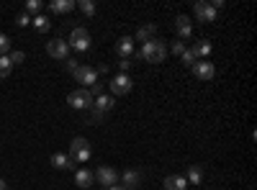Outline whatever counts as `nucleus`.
<instances>
[{"label": "nucleus", "instance_id": "obj_1", "mask_svg": "<svg viewBox=\"0 0 257 190\" xmlns=\"http://www.w3.org/2000/svg\"><path fill=\"white\" fill-rule=\"evenodd\" d=\"M139 57H142L144 62H149V65H160V62H165V57H167L165 41L155 36L152 41H147V44L139 49Z\"/></svg>", "mask_w": 257, "mask_h": 190}, {"label": "nucleus", "instance_id": "obj_2", "mask_svg": "<svg viewBox=\"0 0 257 190\" xmlns=\"http://www.w3.org/2000/svg\"><path fill=\"white\" fill-rule=\"evenodd\" d=\"M70 159L75 162H88L90 159V141L85 136H75L70 144Z\"/></svg>", "mask_w": 257, "mask_h": 190}, {"label": "nucleus", "instance_id": "obj_3", "mask_svg": "<svg viewBox=\"0 0 257 190\" xmlns=\"http://www.w3.org/2000/svg\"><path fill=\"white\" fill-rule=\"evenodd\" d=\"M67 103L72 105L75 111H88L90 105H93V95H90L88 88H80V90H72L67 95Z\"/></svg>", "mask_w": 257, "mask_h": 190}, {"label": "nucleus", "instance_id": "obj_4", "mask_svg": "<svg viewBox=\"0 0 257 190\" xmlns=\"http://www.w3.org/2000/svg\"><path fill=\"white\" fill-rule=\"evenodd\" d=\"M70 49H77V52H88V47H90V34L85 31L82 26H77V29H72V34H70Z\"/></svg>", "mask_w": 257, "mask_h": 190}, {"label": "nucleus", "instance_id": "obj_5", "mask_svg": "<svg viewBox=\"0 0 257 190\" xmlns=\"http://www.w3.org/2000/svg\"><path fill=\"white\" fill-rule=\"evenodd\" d=\"M72 75H75V80H77V82H82V85H88V88L98 85V70H95V67H90V65H80Z\"/></svg>", "mask_w": 257, "mask_h": 190}, {"label": "nucleus", "instance_id": "obj_6", "mask_svg": "<svg viewBox=\"0 0 257 190\" xmlns=\"http://www.w3.org/2000/svg\"><path fill=\"white\" fill-rule=\"evenodd\" d=\"M47 54L52 59H70V44L64 39H54L47 44Z\"/></svg>", "mask_w": 257, "mask_h": 190}, {"label": "nucleus", "instance_id": "obj_7", "mask_svg": "<svg viewBox=\"0 0 257 190\" xmlns=\"http://www.w3.org/2000/svg\"><path fill=\"white\" fill-rule=\"evenodd\" d=\"M132 88H134V82H132V77H128V75H121V72H118V75L111 80V93H113V98L132 93Z\"/></svg>", "mask_w": 257, "mask_h": 190}, {"label": "nucleus", "instance_id": "obj_8", "mask_svg": "<svg viewBox=\"0 0 257 190\" xmlns=\"http://www.w3.org/2000/svg\"><path fill=\"white\" fill-rule=\"evenodd\" d=\"M95 175V180L103 185V187H111V185H118V172L113 170V167H108V164H103V167H98V172H93Z\"/></svg>", "mask_w": 257, "mask_h": 190}, {"label": "nucleus", "instance_id": "obj_9", "mask_svg": "<svg viewBox=\"0 0 257 190\" xmlns=\"http://www.w3.org/2000/svg\"><path fill=\"white\" fill-rule=\"evenodd\" d=\"M216 13H219V11H213L211 3H203V0L193 6V16H196L198 21H203V24H211V21H216Z\"/></svg>", "mask_w": 257, "mask_h": 190}, {"label": "nucleus", "instance_id": "obj_10", "mask_svg": "<svg viewBox=\"0 0 257 190\" xmlns=\"http://www.w3.org/2000/svg\"><path fill=\"white\" fill-rule=\"evenodd\" d=\"M190 70H193V75H196L198 80H213V75H216V67H213L211 62H206V59H198Z\"/></svg>", "mask_w": 257, "mask_h": 190}, {"label": "nucleus", "instance_id": "obj_11", "mask_svg": "<svg viewBox=\"0 0 257 190\" xmlns=\"http://www.w3.org/2000/svg\"><path fill=\"white\" fill-rule=\"evenodd\" d=\"M116 54H118L121 59H132V57H134V39H132V36H121V39L116 41Z\"/></svg>", "mask_w": 257, "mask_h": 190}, {"label": "nucleus", "instance_id": "obj_12", "mask_svg": "<svg viewBox=\"0 0 257 190\" xmlns=\"http://www.w3.org/2000/svg\"><path fill=\"white\" fill-rule=\"evenodd\" d=\"M139 182H142L139 170H126V172H123V177H121V187H123V190H137V187H139Z\"/></svg>", "mask_w": 257, "mask_h": 190}, {"label": "nucleus", "instance_id": "obj_13", "mask_svg": "<svg viewBox=\"0 0 257 190\" xmlns=\"http://www.w3.org/2000/svg\"><path fill=\"white\" fill-rule=\"evenodd\" d=\"M113 105H116V98L113 95H98V98H93V108L100 111V113L113 111Z\"/></svg>", "mask_w": 257, "mask_h": 190}, {"label": "nucleus", "instance_id": "obj_14", "mask_svg": "<svg viewBox=\"0 0 257 190\" xmlns=\"http://www.w3.org/2000/svg\"><path fill=\"white\" fill-rule=\"evenodd\" d=\"M175 29H178L180 39H190V34H193V24H190V18H188V16H178V18H175Z\"/></svg>", "mask_w": 257, "mask_h": 190}, {"label": "nucleus", "instance_id": "obj_15", "mask_svg": "<svg viewBox=\"0 0 257 190\" xmlns=\"http://www.w3.org/2000/svg\"><path fill=\"white\" fill-rule=\"evenodd\" d=\"M93 182H95L93 170H77V172H75V185H77V187H90Z\"/></svg>", "mask_w": 257, "mask_h": 190}, {"label": "nucleus", "instance_id": "obj_16", "mask_svg": "<svg viewBox=\"0 0 257 190\" xmlns=\"http://www.w3.org/2000/svg\"><path fill=\"white\" fill-rule=\"evenodd\" d=\"M57 170H75V159H70V157H64V154H52V159H49Z\"/></svg>", "mask_w": 257, "mask_h": 190}, {"label": "nucleus", "instance_id": "obj_17", "mask_svg": "<svg viewBox=\"0 0 257 190\" xmlns=\"http://www.w3.org/2000/svg\"><path fill=\"white\" fill-rule=\"evenodd\" d=\"M165 187L167 190H185L188 187V180L183 175H167L165 177Z\"/></svg>", "mask_w": 257, "mask_h": 190}, {"label": "nucleus", "instance_id": "obj_18", "mask_svg": "<svg viewBox=\"0 0 257 190\" xmlns=\"http://www.w3.org/2000/svg\"><path fill=\"white\" fill-rule=\"evenodd\" d=\"M155 34H157V26H155V24H147V26H142V29L137 31V39H134V41H144V44H147V41L155 39Z\"/></svg>", "mask_w": 257, "mask_h": 190}, {"label": "nucleus", "instance_id": "obj_19", "mask_svg": "<svg viewBox=\"0 0 257 190\" xmlns=\"http://www.w3.org/2000/svg\"><path fill=\"white\" fill-rule=\"evenodd\" d=\"M31 26H34L39 34H47V31L52 29V21H49L47 16H41V13H39V16H34V18H31Z\"/></svg>", "mask_w": 257, "mask_h": 190}, {"label": "nucleus", "instance_id": "obj_20", "mask_svg": "<svg viewBox=\"0 0 257 190\" xmlns=\"http://www.w3.org/2000/svg\"><path fill=\"white\" fill-rule=\"evenodd\" d=\"M49 8H52V13H70V11H75L77 6H75V0H54Z\"/></svg>", "mask_w": 257, "mask_h": 190}, {"label": "nucleus", "instance_id": "obj_21", "mask_svg": "<svg viewBox=\"0 0 257 190\" xmlns=\"http://www.w3.org/2000/svg\"><path fill=\"white\" fill-rule=\"evenodd\" d=\"M190 52H193V57H196V62H198V59H206V57L211 54V44H208V41H198V44L193 47Z\"/></svg>", "mask_w": 257, "mask_h": 190}, {"label": "nucleus", "instance_id": "obj_22", "mask_svg": "<svg viewBox=\"0 0 257 190\" xmlns=\"http://www.w3.org/2000/svg\"><path fill=\"white\" fill-rule=\"evenodd\" d=\"M75 6H77L85 16H88V18L95 16V3H93V0H75Z\"/></svg>", "mask_w": 257, "mask_h": 190}, {"label": "nucleus", "instance_id": "obj_23", "mask_svg": "<svg viewBox=\"0 0 257 190\" xmlns=\"http://www.w3.org/2000/svg\"><path fill=\"white\" fill-rule=\"evenodd\" d=\"M188 180H190L193 185H201L203 172H201V167H198V164H190V167H188Z\"/></svg>", "mask_w": 257, "mask_h": 190}, {"label": "nucleus", "instance_id": "obj_24", "mask_svg": "<svg viewBox=\"0 0 257 190\" xmlns=\"http://www.w3.org/2000/svg\"><path fill=\"white\" fill-rule=\"evenodd\" d=\"M11 70H13V62H11L8 57H0V80L8 77V75H11Z\"/></svg>", "mask_w": 257, "mask_h": 190}, {"label": "nucleus", "instance_id": "obj_25", "mask_svg": "<svg viewBox=\"0 0 257 190\" xmlns=\"http://www.w3.org/2000/svg\"><path fill=\"white\" fill-rule=\"evenodd\" d=\"M8 54H11V39L0 34V57H8Z\"/></svg>", "mask_w": 257, "mask_h": 190}, {"label": "nucleus", "instance_id": "obj_26", "mask_svg": "<svg viewBox=\"0 0 257 190\" xmlns=\"http://www.w3.org/2000/svg\"><path fill=\"white\" fill-rule=\"evenodd\" d=\"M8 59L13 62V65H21V62H24V59H26V54H24V52H21V49H16V52L11 49V54H8Z\"/></svg>", "mask_w": 257, "mask_h": 190}, {"label": "nucleus", "instance_id": "obj_27", "mask_svg": "<svg viewBox=\"0 0 257 190\" xmlns=\"http://www.w3.org/2000/svg\"><path fill=\"white\" fill-rule=\"evenodd\" d=\"M180 57H183V65H185V67H193V65H196V57H193V52H190V49H185Z\"/></svg>", "mask_w": 257, "mask_h": 190}, {"label": "nucleus", "instance_id": "obj_28", "mask_svg": "<svg viewBox=\"0 0 257 190\" xmlns=\"http://www.w3.org/2000/svg\"><path fill=\"white\" fill-rule=\"evenodd\" d=\"M39 11H41V0H29L26 3V13H36L39 16Z\"/></svg>", "mask_w": 257, "mask_h": 190}, {"label": "nucleus", "instance_id": "obj_29", "mask_svg": "<svg viewBox=\"0 0 257 190\" xmlns=\"http://www.w3.org/2000/svg\"><path fill=\"white\" fill-rule=\"evenodd\" d=\"M170 52H173V54H178V57H180V54L185 52V44H183V41L178 39V41H173V47H170Z\"/></svg>", "mask_w": 257, "mask_h": 190}, {"label": "nucleus", "instance_id": "obj_30", "mask_svg": "<svg viewBox=\"0 0 257 190\" xmlns=\"http://www.w3.org/2000/svg\"><path fill=\"white\" fill-rule=\"evenodd\" d=\"M105 121V113H100V111H90V123H103Z\"/></svg>", "mask_w": 257, "mask_h": 190}, {"label": "nucleus", "instance_id": "obj_31", "mask_svg": "<svg viewBox=\"0 0 257 190\" xmlns=\"http://www.w3.org/2000/svg\"><path fill=\"white\" fill-rule=\"evenodd\" d=\"M16 24H18V26H29V24H31V16H29V13H21V16L16 18Z\"/></svg>", "mask_w": 257, "mask_h": 190}, {"label": "nucleus", "instance_id": "obj_32", "mask_svg": "<svg viewBox=\"0 0 257 190\" xmlns=\"http://www.w3.org/2000/svg\"><path fill=\"white\" fill-rule=\"evenodd\" d=\"M118 67H121V75H126L128 70H132V59H121V62H118Z\"/></svg>", "mask_w": 257, "mask_h": 190}, {"label": "nucleus", "instance_id": "obj_33", "mask_svg": "<svg viewBox=\"0 0 257 190\" xmlns=\"http://www.w3.org/2000/svg\"><path fill=\"white\" fill-rule=\"evenodd\" d=\"M64 62H67V70H70V72L77 70V62H75V59H64Z\"/></svg>", "mask_w": 257, "mask_h": 190}, {"label": "nucleus", "instance_id": "obj_34", "mask_svg": "<svg viewBox=\"0 0 257 190\" xmlns=\"http://www.w3.org/2000/svg\"><path fill=\"white\" fill-rule=\"evenodd\" d=\"M0 190H8V182H6L3 177H0Z\"/></svg>", "mask_w": 257, "mask_h": 190}, {"label": "nucleus", "instance_id": "obj_35", "mask_svg": "<svg viewBox=\"0 0 257 190\" xmlns=\"http://www.w3.org/2000/svg\"><path fill=\"white\" fill-rule=\"evenodd\" d=\"M105 190H123L121 185H111V187H105Z\"/></svg>", "mask_w": 257, "mask_h": 190}]
</instances>
